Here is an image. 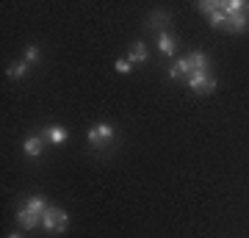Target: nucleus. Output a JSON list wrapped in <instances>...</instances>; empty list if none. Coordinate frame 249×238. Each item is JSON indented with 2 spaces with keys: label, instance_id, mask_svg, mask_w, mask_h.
I'll list each match as a JSON object with an SVG mask.
<instances>
[{
  "label": "nucleus",
  "instance_id": "4468645a",
  "mask_svg": "<svg viewBox=\"0 0 249 238\" xmlns=\"http://www.w3.org/2000/svg\"><path fill=\"white\" fill-rule=\"evenodd\" d=\"M25 70H28V61H19V64H14L6 75H9V78H22V75H25Z\"/></svg>",
  "mask_w": 249,
  "mask_h": 238
},
{
  "label": "nucleus",
  "instance_id": "9b49d317",
  "mask_svg": "<svg viewBox=\"0 0 249 238\" xmlns=\"http://www.w3.org/2000/svg\"><path fill=\"white\" fill-rule=\"evenodd\" d=\"M158 47H160V53H163V55H169V58L175 55V39H172L166 31H160V34H158Z\"/></svg>",
  "mask_w": 249,
  "mask_h": 238
},
{
  "label": "nucleus",
  "instance_id": "dca6fc26",
  "mask_svg": "<svg viewBox=\"0 0 249 238\" xmlns=\"http://www.w3.org/2000/svg\"><path fill=\"white\" fill-rule=\"evenodd\" d=\"M22 61L36 64V61H39V50H36V47H28V50H25V55H22Z\"/></svg>",
  "mask_w": 249,
  "mask_h": 238
},
{
  "label": "nucleus",
  "instance_id": "9d476101",
  "mask_svg": "<svg viewBox=\"0 0 249 238\" xmlns=\"http://www.w3.org/2000/svg\"><path fill=\"white\" fill-rule=\"evenodd\" d=\"M45 139H50L53 144H64L67 141V130L61 125H50V128H45Z\"/></svg>",
  "mask_w": 249,
  "mask_h": 238
},
{
  "label": "nucleus",
  "instance_id": "f03ea898",
  "mask_svg": "<svg viewBox=\"0 0 249 238\" xmlns=\"http://www.w3.org/2000/svg\"><path fill=\"white\" fill-rule=\"evenodd\" d=\"M42 224H45V230H50V233H64L67 224H70V216H67V211H61V208H47L45 216H42Z\"/></svg>",
  "mask_w": 249,
  "mask_h": 238
},
{
  "label": "nucleus",
  "instance_id": "423d86ee",
  "mask_svg": "<svg viewBox=\"0 0 249 238\" xmlns=\"http://www.w3.org/2000/svg\"><path fill=\"white\" fill-rule=\"evenodd\" d=\"M247 25H249V14H227V22H224V28L230 34H241Z\"/></svg>",
  "mask_w": 249,
  "mask_h": 238
},
{
  "label": "nucleus",
  "instance_id": "2eb2a0df",
  "mask_svg": "<svg viewBox=\"0 0 249 238\" xmlns=\"http://www.w3.org/2000/svg\"><path fill=\"white\" fill-rule=\"evenodd\" d=\"M114 67H116V72H122V75H127V72L133 70V64L127 61V58H119V61L114 64Z\"/></svg>",
  "mask_w": 249,
  "mask_h": 238
},
{
  "label": "nucleus",
  "instance_id": "6ab92c4d",
  "mask_svg": "<svg viewBox=\"0 0 249 238\" xmlns=\"http://www.w3.org/2000/svg\"><path fill=\"white\" fill-rule=\"evenodd\" d=\"M9 238H22V236H19V233H14V236H9Z\"/></svg>",
  "mask_w": 249,
  "mask_h": 238
},
{
  "label": "nucleus",
  "instance_id": "7ed1b4c3",
  "mask_svg": "<svg viewBox=\"0 0 249 238\" xmlns=\"http://www.w3.org/2000/svg\"><path fill=\"white\" fill-rule=\"evenodd\" d=\"M188 86H191V92H196V94H211L216 89V78L208 75V72H191V75H188Z\"/></svg>",
  "mask_w": 249,
  "mask_h": 238
},
{
  "label": "nucleus",
  "instance_id": "1a4fd4ad",
  "mask_svg": "<svg viewBox=\"0 0 249 238\" xmlns=\"http://www.w3.org/2000/svg\"><path fill=\"white\" fill-rule=\"evenodd\" d=\"M219 6H222L224 14H247V9H249L244 0H224V3H219Z\"/></svg>",
  "mask_w": 249,
  "mask_h": 238
},
{
  "label": "nucleus",
  "instance_id": "0eeeda50",
  "mask_svg": "<svg viewBox=\"0 0 249 238\" xmlns=\"http://www.w3.org/2000/svg\"><path fill=\"white\" fill-rule=\"evenodd\" d=\"M22 150H25V155H31V158L42 155V150H45V139H39V136H31V139H25Z\"/></svg>",
  "mask_w": 249,
  "mask_h": 238
},
{
  "label": "nucleus",
  "instance_id": "39448f33",
  "mask_svg": "<svg viewBox=\"0 0 249 238\" xmlns=\"http://www.w3.org/2000/svg\"><path fill=\"white\" fill-rule=\"evenodd\" d=\"M17 224H19L22 230H34L36 224H42V216L31 213L28 208H19V211H17Z\"/></svg>",
  "mask_w": 249,
  "mask_h": 238
},
{
  "label": "nucleus",
  "instance_id": "f257e3e1",
  "mask_svg": "<svg viewBox=\"0 0 249 238\" xmlns=\"http://www.w3.org/2000/svg\"><path fill=\"white\" fill-rule=\"evenodd\" d=\"M208 55L205 53H199V50H194V53H188L186 58H180L175 67L169 70V78H180V75H191V72H208Z\"/></svg>",
  "mask_w": 249,
  "mask_h": 238
},
{
  "label": "nucleus",
  "instance_id": "f8f14e48",
  "mask_svg": "<svg viewBox=\"0 0 249 238\" xmlns=\"http://www.w3.org/2000/svg\"><path fill=\"white\" fill-rule=\"evenodd\" d=\"M22 208H28L31 213H36V216H45V211H47V202L42 200V197H31Z\"/></svg>",
  "mask_w": 249,
  "mask_h": 238
},
{
  "label": "nucleus",
  "instance_id": "20e7f679",
  "mask_svg": "<svg viewBox=\"0 0 249 238\" xmlns=\"http://www.w3.org/2000/svg\"><path fill=\"white\" fill-rule=\"evenodd\" d=\"M86 139H89V144H94V147H106L108 141L114 139V125H108V122L94 125V128H89Z\"/></svg>",
  "mask_w": 249,
  "mask_h": 238
},
{
  "label": "nucleus",
  "instance_id": "6e6552de",
  "mask_svg": "<svg viewBox=\"0 0 249 238\" xmlns=\"http://www.w3.org/2000/svg\"><path fill=\"white\" fill-rule=\"evenodd\" d=\"M127 61L133 64V67H136V64H144V61H147V44H144V42H136L133 47H130Z\"/></svg>",
  "mask_w": 249,
  "mask_h": 238
},
{
  "label": "nucleus",
  "instance_id": "f3484780",
  "mask_svg": "<svg viewBox=\"0 0 249 238\" xmlns=\"http://www.w3.org/2000/svg\"><path fill=\"white\" fill-rule=\"evenodd\" d=\"M166 22H169V17H166V14H152V19H150V25L152 28H163V25H166Z\"/></svg>",
  "mask_w": 249,
  "mask_h": 238
},
{
  "label": "nucleus",
  "instance_id": "a211bd4d",
  "mask_svg": "<svg viewBox=\"0 0 249 238\" xmlns=\"http://www.w3.org/2000/svg\"><path fill=\"white\" fill-rule=\"evenodd\" d=\"M199 11H202V14H208V17H211V14H213V11H216V3H211V0H205V3H199Z\"/></svg>",
  "mask_w": 249,
  "mask_h": 238
},
{
  "label": "nucleus",
  "instance_id": "ddd939ff",
  "mask_svg": "<svg viewBox=\"0 0 249 238\" xmlns=\"http://www.w3.org/2000/svg\"><path fill=\"white\" fill-rule=\"evenodd\" d=\"M208 22H211L213 28H224V22H227V14L222 11V6H219V3H216V11L208 17Z\"/></svg>",
  "mask_w": 249,
  "mask_h": 238
}]
</instances>
